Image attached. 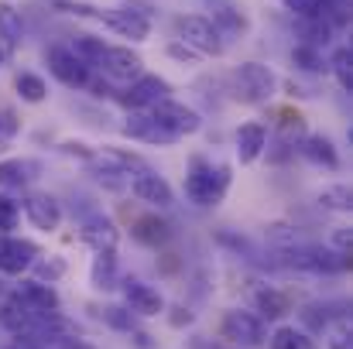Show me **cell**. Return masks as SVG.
Segmentation results:
<instances>
[{
    "label": "cell",
    "instance_id": "obj_1",
    "mask_svg": "<svg viewBox=\"0 0 353 349\" xmlns=\"http://www.w3.org/2000/svg\"><path fill=\"white\" fill-rule=\"evenodd\" d=\"M52 7L62 10V14H72V17L100 21L114 34L130 38V41H148V34H151V24H144L141 17H134L127 7H97V3H86V0H52Z\"/></svg>",
    "mask_w": 353,
    "mask_h": 349
},
{
    "label": "cell",
    "instance_id": "obj_2",
    "mask_svg": "<svg viewBox=\"0 0 353 349\" xmlns=\"http://www.w3.org/2000/svg\"><path fill=\"white\" fill-rule=\"evenodd\" d=\"M230 189V168L227 165H206L203 158H192V168L185 175V195L196 206H220Z\"/></svg>",
    "mask_w": 353,
    "mask_h": 349
},
{
    "label": "cell",
    "instance_id": "obj_3",
    "mask_svg": "<svg viewBox=\"0 0 353 349\" xmlns=\"http://www.w3.org/2000/svg\"><path fill=\"white\" fill-rule=\"evenodd\" d=\"M175 31H179V41L189 45L196 55H210V59H220L227 52V41L223 34L216 31V24L203 14H189V17H179L175 21Z\"/></svg>",
    "mask_w": 353,
    "mask_h": 349
},
{
    "label": "cell",
    "instance_id": "obj_4",
    "mask_svg": "<svg viewBox=\"0 0 353 349\" xmlns=\"http://www.w3.org/2000/svg\"><path fill=\"white\" fill-rule=\"evenodd\" d=\"M274 72L261 62H243L234 72V96L240 103H268L274 96Z\"/></svg>",
    "mask_w": 353,
    "mask_h": 349
},
{
    "label": "cell",
    "instance_id": "obj_5",
    "mask_svg": "<svg viewBox=\"0 0 353 349\" xmlns=\"http://www.w3.org/2000/svg\"><path fill=\"white\" fill-rule=\"evenodd\" d=\"M45 62H48V69H52V76L62 83V86H69V89H86L90 86V65L72 52V48H62V45H52L48 52H45Z\"/></svg>",
    "mask_w": 353,
    "mask_h": 349
},
{
    "label": "cell",
    "instance_id": "obj_6",
    "mask_svg": "<svg viewBox=\"0 0 353 349\" xmlns=\"http://www.w3.org/2000/svg\"><path fill=\"white\" fill-rule=\"evenodd\" d=\"M161 100H172V86L161 76H137L127 93H117V103L127 107V110H144V107L151 110Z\"/></svg>",
    "mask_w": 353,
    "mask_h": 349
},
{
    "label": "cell",
    "instance_id": "obj_7",
    "mask_svg": "<svg viewBox=\"0 0 353 349\" xmlns=\"http://www.w3.org/2000/svg\"><path fill=\"white\" fill-rule=\"evenodd\" d=\"M151 116H154V120H158L165 130H172L175 137L196 134V130L203 127V116L196 114L192 107L175 103V100H161V103H154V107H151Z\"/></svg>",
    "mask_w": 353,
    "mask_h": 349
},
{
    "label": "cell",
    "instance_id": "obj_8",
    "mask_svg": "<svg viewBox=\"0 0 353 349\" xmlns=\"http://www.w3.org/2000/svg\"><path fill=\"white\" fill-rule=\"evenodd\" d=\"M220 336L234 346H261L264 339V329H261V319L250 315V312H227L223 322H220Z\"/></svg>",
    "mask_w": 353,
    "mask_h": 349
},
{
    "label": "cell",
    "instance_id": "obj_9",
    "mask_svg": "<svg viewBox=\"0 0 353 349\" xmlns=\"http://www.w3.org/2000/svg\"><path fill=\"white\" fill-rule=\"evenodd\" d=\"M130 192H134L141 202L154 206V209H168V206L175 202V192H172V185H168L161 175H154L151 168H144V171H137V175L130 178Z\"/></svg>",
    "mask_w": 353,
    "mask_h": 349
},
{
    "label": "cell",
    "instance_id": "obj_10",
    "mask_svg": "<svg viewBox=\"0 0 353 349\" xmlns=\"http://www.w3.org/2000/svg\"><path fill=\"white\" fill-rule=\"evenodd\" d=\"M0 322H3V329L7 332H14V336H34L38 332V322H41V315L21 298V295H14L3 308H0Z\"/></svg>",
    "mask_w": 353,
    "mask_h": 349
},
{
    "label": "cell",
    "instance_id": "obj_11",
    "mask_svg": "<svg viewBox=\"0 0 353 349\" xmlns=\"http://www.w3.org/2000/svg\"><path fill=\"white\" fill-rule=\"evenodd\" d=\"M38 257V246L31 240L17 236H0V271L3 274H24Z\"/></svg>",
    "mask_w": 353,
    "mask_h": 349
},
{
    "label": "cell",
    "instance_id": "obj_12",
    "mask_svg": "<svg viewBox=\"0 0 353 349\" xmlns=\"http://www.w3.org/2000/svg\"><path fill=\"white\" fill-rule=\"evenodd\" d=\"M97 65L110 79H137L144 72V59L137 52H130V48H110V45H107V52H103V59Z\"/></svg>",
    "mask_w": 353,
    "mask_h": 349
},
{
    "label": "cell",
    "instance_id": "obj_13",
    "mask_svg": "<svg viewBox=\"0 0 353 349\" xmlns=\"http://www.w3.org/2000/svg\"><path fill=\"white\" fill-rule=\"evenodd\" d=\"M24 216L31 220V226L34 230H59V223H62V209H59V202L52 199V195H45V192H31L28 199H24Z\"/></svg>",
    "mask_w": 353,
    "mask_h": 349
},
{
    "label": "cell",
    "instance_id": "obj_14",
    "mask_svg": "<svg viewBox=\"0 0 353 349\" xmlns=\"http://www.w3.org/2000/svg\"><path fill=\"white\" fill-rule=\"evenodd\" d=\"M123 298H127L130 312H137V315H158V312H165V298L151 284H144L137 277H127L123 281Z\"/></svg>",
    "mask_w": 353,
    "mask_h": 349
},
{
    "label": "cell",
    "instance_id": "obj_15",
    "mask_svg": "<svg viewBox=\"0 0 353 349\" xmlns=\"http://www.w3.org/2000/svg\"><path fill=\"white\" fill-rule=\"evenodd\" d=\"M123 134L134 137V140H144V144H175L179 137L172 130H165L151 114H130L123 123Z\"/></svg>",
    "mask_w": 353,
    "mask_h": 349
},
{
    "label": "cell",
    "instance_id": "obj_16",
    "mask_svg": "<svg viewBox=\"0 0 353 349\" xmlns=\"http://www.w3.org/2000/svg\"><path fill=\"white\" fill-rule=\"evenodd\" d=\"M264 147H268V130L261 123H243L236 130V158H240V165H254L264 154Z\"/></svg>",
    "mask_w": 353,
    "mask_h": 349
},
{
    "label": "cell",
    "instance_id": "obj_17",
    "mask_svg": "<svg viewBox=\"0 0 353 349\" xmlns=\"http://www.w3.org/2000/svg\"><path fill=\"white\" fill-rule=\"evenodd\" d=\"M79 236L100 253V250H117V240L120 233L117 226L107 220V216H90L86 223H83V230H79Z\"/></svg>",
    "mask_w": 353,
    "mask_h": 349
},
{
    "label": "cell",
    "instance_id": "obj_18",
    "mask_svg": "<svg viewBox=\"0 0 353 349\" xmlns=\"http://www.w3.org/2000/svg\"><path fill=\"white\" fill-rule=\"evenodd\" d=\"M210 10H213V24L220 34H243L250 28L243 10H236L234 0H210Z\"/></svg>",
    "mask_w": 353,
    "mask_h": 349
},
{
    "label": "cell",
    "instance_id": "obj_19",
    "mask_svg": "<svg viewBox=\"0 0 353 349\" xmlns=\"http://www.w3.org/2000/svg\"><path fill=\"white\" fill-rule=\"evenodd\" d=\"M302 154H305L312 165H319V168H330V171H336V168H340L336 144H333L330 137H323V134H312V137H305V140H302Z\"/></svg>",
    "mask_w": 353,
    "mask_h": 349
},
{
    "label": "cell",
    "instance_id": "obj_20",
    "mask_svg": "<svg viewBox=\"0 0 353 349\" xmlns=\"http://www.w3.org/2000/svg\"><path fill=\"white\" fill-rule=\"evenodd\" d=\"M17 295H21V298H24L38 315H55V312H59V305H62V302H59V295H55V288H48L45 281H28Z\"/></svg>",
    "mask_w": 353,
    "mask_h": 349
},
{
    "label": "cell",
    "instance_id": "obj_21",
    "mask_svg": "<svg viewBox=\"0 0 353 349\" xmlns=\"http://www.w3.org/2000/svg\"><path fill=\"white\" fill-rule=\"evenodd\" d=\"M130 236L144 246H161L168 236H172V226L161 220V216H137L130 223Z\"/></svg>",
    "mask_w": 353,
    "mask_h": 349
},
{
    "label": "cell",
    "instance_id": "obj_22",
    "mask_svg": "<svg viewBox=\"0 0 353 349\" xmlns=\"http://www.w3.org/2000/svg\"><path fill=\"white\" fill-rule=\"evenodd\" d=\"M34 171H38V165H31V161H21V158H7V161H0V189H24L31 178H34Z\"/></svg>",
    "mask_w": 353,
    "mask_h": 349
},
{
    "label": "cell",
    "instance_id": "obj_23",
    "mask_svg": "<svg viewBox=\"0 0 353 349\" xmlns=\"http://www.w3.org/2000/svg\"><path fill=\"white\" fill-rule=\"evenodd\" d=\"M90 277H93V288H100V291L114 288V281H117V257H114V250H100L97 253Z\"/></svg>",
    "mask_w": 353,
    "mask_h": 349
},
{
    "label": "cell",
    "instance_id": "obj_24",
    "mask_svg": "<svg viewBox=\"0 0 353 349\" xmlns=\"http://www.w3.org/2000/svg\"><path fill=\"white\" fill-rule=\"evenodd\" d=\"M278 134L285 144H299L309 137V123L299 110H278Z\"/></svg>",
    "mask_w": 353,
    "mask_h": 349
},
{
    "label": "cell",
    "instance_id": "obj_25",
    "mask_svg": "<svg viewBox=\"0 0 353 349\" xmlns=\"http://www.w3.org/2000/svg\"><path fill=\"white\" fill-rule=\"evenodd\" d=\"M24 38V24H21V14L10 7V3H0V41L7 48H17Z\"/></svg>",
    "mask_w": 353,
    "mask_h": 349
},
{
    "label": "cell",
    "instance_id": "obj_26",
    "mask_svg": "<svg viewBox=\"0 0 353 349\" xmlns=\"http://www.w3.org/2000/svg\"><path fill=\"white\" fill-rule=\"evenodd\" d=\"M254 305H257V312H261L264 319H281V315H288V298H285L281 291H274V288H261V291L254 295Z\"/></svg>",
    "mask_w": 353,
    "mask_h": 349
},
{
    "label": "cell",
    "instance_id": "obj_27",
    "mask_svg": "<svg viewBox=\"0 0 353 349\" xmlns=\"http://www.w3.org/2000/svg\"><path fill=\"white\" fill-rule=\"evenodd\" d=\"M292 65H295L299 72H309V76L330 72L326 62H323V55H319V48H312V45H295V48H292Z\"/></svg>",
    "mask_w": 353,
    "mask_h": 349
},
{
    "label": "cell",
    "instance_id": "obj_28",
    "mask_svg": "<svg viewBox=\"0 0 353 349\" xmlns=\"http://www.w3.org/2000/svg\"><path fill=\"white\" fill-rule=\"evenodd\" d=\"M14 89H17V96H21L24 103H41V100L48 96L45 79H41V76H34V72H17Z\"/></svg>",
    "mask_w": 353,
    "mask_h": 349
},
{
    "label": "cell",
    "instance_id": "obj_29",
    "mask_svg": "<svg viewBox=\"0 0 353 349\" xmlns=\"http://www.w3.org/2000/svg\"><path fill=\"white\" fill-rule=\"evenodd\" d=\"M271 349H316V343H312L309 332H302L295 326H281L271 336Z\"/></svg>",
    "mask_w": 353,
    "mask_h": 349
},
{
    "label": "cell",
    "instance_id": "obj_30",
    "mask_svg": "<svg viewBox=\"0 0 353 349\" xmlns=\"http://www.w3.org/2000/svg\"><path fill=\"white\" fill-rule=\"evenodd\" d=\"M333 76H336V83L347 89V93H353V55L347 45H340L336 52H333V59H330V65H326Z\"/></svg>",
    "mask_w": 353,
    "mask_h": 349
},
{
    "label": "cell",
    "instance_id": "obj_31",
    "mask_svg": "<svg viewBox=\"0 0 353 349\" xmlns=\"http://www.w3.org/2000/svg\"><path fill=\"white\" fill-rule=\"evenodd\" d=\"M299 31H302V45H312V48L326 45L330 34H333L323 17H299Z\"/></svg>",
    "mask_w": 353,
    "mask_h": 349
},
{
    "label": "cell",
    "instance_id": "obj_32",
    "mask_svg": "<svg viewBox=\"0 0 353 349\" xmlns=\"http://www.w3.org/2000/svg\"><path fill=\"white\" fill-rule=\"evenodd\" d=\"M72 52L86 62V65H97L100 59H103V52H107V45H103V38H93V34H79L76 38V45H72Z\"/></svg>",
    "mask_w": 353,
    "mask_h": 349
},
{
    "label": "cell",
    "instance_id": "obj_33",
    "mask_svg": "<svg viewBox=\"0 0 353 349\" xmlns=\"http://www.w3.org/2000/svg\"><path fill=\"white\" fill-rule=\"evenodd\" d=\"M326 343H330V349H353L350 319H340V322L326 326Z\"/></svg>",
    "mask_w": 353,
    "mask_h": 349
},
{
    "label": "cell",
    "instance_id": "obj_34",
    "mask_svg": "<svg viewBox=\"0 0 353 349\" xmlns=\"http://www.w3.org/2000/svg\"><path fill=\"white\" fill-rule=\"evenodd\" d=\"M319 202H323L326 209H340V213H350V206H353L350 189H347V185H333V189H326V192L319 195Z\"/></svg>",
    "mask_w": 353,
    "mask_h": 349
},
{
    "label": "cell",
    "instance_id": "obj_35",
    "mask_svg": "<svg viewBox=\"0 0 353 349\" xmlns=\"http://www.w3.org/2000/svg\"><path fill=\"white\" fill-rule=\"evenodd\" d=\"M14 226H17V202L0 195V236H7Z\"/></svg>",
    "mask_w": 353,
    "mask_h": 349
},
{
    "label": "cell",
    "instance_id": "obj_36",
    "mask_svg": "<svg viewBox=\"0 0 353 349\" xmlns=\"http://www.w3.org/2000/svg\"><path fill=\"white\" fill-rule=\"evenodd\" d=\"M103 319H107V326L123 329V332H130V329H134V319H130V312H127V308H117V305L103 308Z\"/></svg>",
    "mask_w": 353,
    "mask_h": 349
},
{
    "label": "cell",
    "instance_id": "obj_37",
    "mask_svg": "<svg viewBox=\"0 0 353 349\" xmlns=\"http://www.w3.org/2000/svg\"><path fill=\"white\" fill-rule=\"evenodd\" d=\"M281 3H285V10H292L295 17H316L323 0H281Z\"/></svg>",
    "mask_w": 353,
    "mask_h": 349
},
{
    "label": "cell",
    "instance_id": "obj_38",
    "mask_svg": "<svg viewBox=\"0 0 353 349\" xmlns=\"http://www.w3.org/2000/svg\"><path fill=\"white\" fill-rule=\"evenodd\" d=\"M120 7H127L134 17H141L144 24H154V7L148 3V0H127V3H120Z\"/></svg>",
    "mask_w": 353,
    "mask_h": 349
},
{
    "label": "cell",
    "instance_id": "obj_39",
    "mask_svg": "<svg viewBox=\"0 0 353 349\" xmlns=\"http://www.w3.org/2000/svg\"><path fill=\"white\" fill-rule=\"evenodd\" d=\"M62 154L83 158V161H93V158H97V151H93L90 144H83V140H65V144H62Z\"/></svg>",
    "mask_w": 353,
    "mask_h": 349
},
{
    "label": "cell",
    "instance_id": "obj_40",
    "mask_svg": "<svg viewBox=\"0 0 353 349\" xmlns=\"http://www.w3.org/2000/svg\"><path fill=\"white\" fill-rule=\"evenodd\" d=\"M62 274H65V264H62V260H41V264H38V281H45V277L55 281V277H62Z\"/></svg>",
    "mask_w": 353,
    "mask_h": 349
},
{
    "label": "cell",
    "instance_id": "obj_41",
    "mask_svg": "<svg viewBox=\"0 0 353 349\" xmlns=\"http://www.w3.org/2000/svg\"><path fill=\"white\" fill-rule=\"evenodd\" d=\"M168 55L179 59V62H196V59H199V55H196L189 45H182V41H172V45H168Z\"/></svg>",
    "mask_w": 353,
    "mask_h": 349
},
{
    "label": "cell",
    "instance_id": "obj_42",
    "mask_svg": "<svg viewBox=\"0 0 353 349\" xmlns=\"http://www.w3.org/2000/svg\"><path fill=\"white\" fill-rule=\"evenodd\" d=\"M59 349H97V346H90V343H83L79 336H69V339H59Z\"/></svg>",
    "mask_w": 353,
    "mask_h": 349
},
{
    "label": "cell",
    "instance_id": "obj_43",
    "mask_svg": "<svg viewBox=\"0 0 353 349\" xmlns=\"http://www.w3.org/2000/svg\"><path fill=\"white\" fill-rule=\"evenodd\" d=\"M192 322V312H185V308H175V315H172V326H189Z\"/></svg>",
    "mask_w": 353,
    "mask_h": 349
},
{
    "label": "cell",
    "instance_id": "obj_44",
    "mask_svg": "<svg viewBox=\"0 0 353 349\" xmlns=\"http://www.w3.org/2000/svg\"><path fill=\"white\" fill-rule=\"evenodd\" d=\"M7 55H10V48H7V45H3V41H0V65H3V62H7Z\"/></svg>",
    "mask_w": 353,
    "mask_h": 349
},
{
    "label": "cell",
    "instance_id": "obj_45",
    "mask_svg": "<svg viewBox=\"0 0 353 349\" xmlns=\"http://www.w3.org/2000/svg\"><path fill=\"white\" fill-rule=\"evenodd\" d=\"M7 349H14V346H7Z\"/></svg>",
    "mask_w": 353,
    "mask_h": 349
}]
</instances>
